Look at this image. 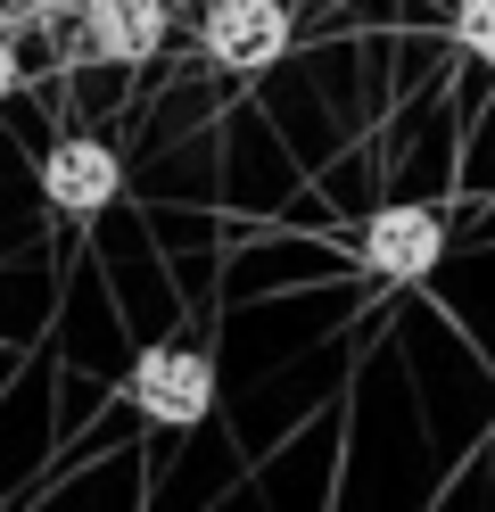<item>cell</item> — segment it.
<instances>
[{"instance_id": "1", "label": "cell", "mask_w": 495, "mask_h": 512, "mask_svg": "<svg viewBox=\"0 0 495 512\" xmlns=\"http://www.w3.org/2000/svg\"><path fill=\"white\" fill-rule=\"evenodd\" d=\"M124 397H132V413L157 422V430H198V422L215 413V364L190 356V347H141Z\"/></svg>"}, {"instance_id": "2", "label": "cell", "mask_w": 495, "mask_h": 512, "mask_svg": "<svg viewBox=\"0 0 495 512\" xmlns=\"http://www.w3.org/2000/svg\"><path fill=\"white\" fill-rule=\"evenodd\" d=\"M116 190H124V166H116V149H108V141H91V133L50 141V157H42V199H50L58 215L91 223V215H108V207H116Z\"/></svg>"}, {"instance_id": "3", "label": "cell", "mask_w": 495, "mask_h": 512, "mask_svg": "<svg viewBox=\"0 0 495 512\" xmlns=\"http://www.w3.org/2000/svg\"><path fill=\"white\" fill-rule=\"evenodd\" d=\"M207 58L223 75H264L289 58V9L281 0H215L207 9Z\"/></svg>"}, {"instance_id": "4", "label": "cell", "mask_w": 495, "mask_h": 512, "mask_svg": "<svg viewBox=\"0 0 495 512\" xmlns=\"http://www.w3.org/2000/svg\"><path fill=\"white\" fill-rule=\"evenodd\" d=\"M438 256H446V223L413 199H396L363 223V273H380V281H421Z\"/></svg>"}, {"instance_id": "5", "label": "cell", "mask_w": 495, "mask_h": 512, "mask_svg": "<svg viewBox=\"0 0 495 512\" xmlns=\"http://www.w3.org/2000/svg\"><path fill=\"white\" fill-rule=\"evenodd\" d=\"M83 50L116 58V67H141L165 50V0H83Z\"/></svg>"}, {"instance_id": "6", "label": "cell", "mask_w": 495, "mask_h": 512, "mask_svg": "<svg viewBox=\"0 0 495 512\" xmlns=\"http://www.w3.org/2000/svg\"><path fill=\"white\" fill-rule=\"evenodd\" d=\"M454 42L471 58H495V0H462L454 9Z\"/></svg>"}, {"instance_id": "7", "label": "cell", "mask_w": 495, "mask_h": 512, "mask_svg": "<svg viewBox=\"0 0 495 512\" xmlns=\"http://www.w3.org/2000/svg\"><path fill=\"white\" fill-rule=\"evenodd\" d=\"M17 75H25V67H17V42H9V34H0V108H9V100H17Z\"/></svg>"}, {"instance_id": "8", "label": "cell", "mask_w": 495, "mask_h": 512, "mask_svg": "<svg viewBox=\"0 0 495 512\" xmlns=\"http://www.w3.org/2000/svg\"><path fill=\"white\" fill-rule=\"evenodd\" d=\"M25 9L42 17V25H58V17H83V0H25Z\"/></svg>"}]
</instances>
